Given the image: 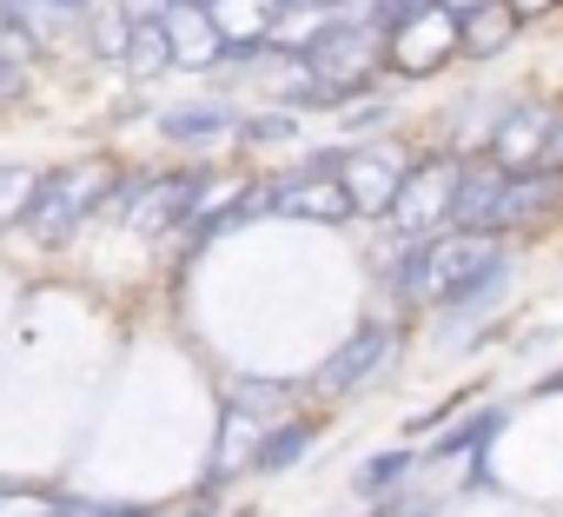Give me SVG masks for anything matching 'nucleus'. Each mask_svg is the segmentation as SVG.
Listing matches in <instances>:
<instances>
[{
    "instance_id": "obj_1",
    "label": "nucleus",
    "mask_w": 563,
    "mask_h": 517,
    "mask_svg": "<svg viewBox=\"0 0 563 517\" xmlns=\"http://www.w3.org/2000/svg\"><path fill=\"white\" fill-rule=\"evenodd\" d=\"M113 186V166L107 160H87V166H60V173H47V179H34V199H27V232L34 239H47V245H60L93 206H100V193Z\"/></svg>"
},
{
    "instance_id": "obj_2",
    "label": "nucleus",
    "mask_w": 563,
    "mask_h": 517,
    "mask_svg": "<svg viewBox=\"0 0 563 517\" xmlns=\"http://www.w3.org/2000/svg\"><path fill=\"white\" fill-rule=\"evenodd\" d=\"M451 186H457V160L431 153V160H418V166L398 173V193H391L385 219H391L398 232H438L444 212H451Z\"/></svg>"
},
{
    "instance_id": "obj_3",
    "label": "nucleus",
    "mask_w": 563,
    "mask_h": 517,
    "mask_svg": "<svg viewBox=\"0 0 563 517\" xmlns=\"http://www.w3.org/2000/svg\"><path fill=\"white\" fill-rule=\"evenodd\" d=\"M206 193H212L206 173H173V179H146V193L120 186V212H126L133 232L153 239V232H173L179 219H192V212L206 206Z\"/></svg>"
},
{
    "instance_id": "obj_4",
    "label": "nucleus",
    "mask_w": 563,
    "mask_h": 517,
    "mask_svg": "<svg viewBox=\"0 0 563 517\" xmlns=\"http://www.w3.org/2000/svg\"><path fill=\"white\" fill-rule=\"evenodd\" d=\"M258 193H265V212H286V219H319V226H345L352 219V199H345L339 173H325V166H306L292 179H272Z\"/></svg>"
},
{
    "instance_id": "obj_5",
    "label": "nucleus",
    "mask_w": 563,
    "mask_h": 517,
    "mask_svg": "<svg viewBox=\"0 0 563 517\" xmlns=\"http://www.w3.org/2000/svg\"><path fill=\"white\" fill-rule=\"evenodd\" d=\"M391 345H398V332L385 326V319H372V326H358L319 372H312V385L325 392V398H339V392H358L365 378H378L385 365H391Z\"/></svg>"
},
{
    "instance_id": "obj_6",
    "label": "nucleus",
    "mask_w": 563,
    "mask_h": 517,
    "mask_svg": "<svg viewBox=\"0 0 563 517\" xmlns=\"http://www.w3.org/2000/svg\"><path fill=\"white\" fill-rule=\"evenodd\" d=\"M391 61L405 67V74H424V67H444L451 54H457V14L444 8V0H431V8H418L411 21H398L391 34Z\"/></svg>"
},
{
    "instance_id": "obj_7",
    "label": "nucleus",
    "mask_w": 563,
    "mask_h": 517,
    "mask_svg": "<svg viewBox=\"0 0 563 517\" xmlns=\"http://www.w3.org/2000/svg\"><path fill=\"white\" fill-rule=\"evenodd\" d=\"M159 21H166V47L179 67H219V21L192 0H159Z\"/></svg>"
},
{
    "instance_id": "obj_8",
    "label": "nucleus",
    "mask_w": 563,
    "mask_h": 517,
    "mask_svg": "<svg viewBox=\"0 0 563 517\" xmlns=\"http://www.w3.org/2000/svg\"><path fill=\"white\" fill-rule=\"evenodd\" d=\"M543 140H550V107H510L497 127H490V166H537L543 160Z\"/></svg>"
},
{
    "instance_id": "obj_9",
    "label": "nucleus",
    "mask_w": 563,
    "mask_h": 517,
    "mask_svg": "<svg viewBox=\"0 0 563 517\" xmlns=\"http://www.w3.org/2000/svg\"><path fill=\"white\" fill-rule=\"evenodd\" d=\"M398 160H385V153H358V146H345V160H339V186H345V199H352V212H385L391 206V193H398Z\"/></svg>"
},
{
    "instance_id": "obj_10",
    "label": "nucleus",
    "mask_w": 563,
    "mask_h": 517,
    "mask_svg": "<svg viewBox=\"0 0 563 517\" xmlns=\"http://www.w3.org/2000/svg\"><path fill=\"white\" fill-rule=\"evenodd\" d=\"M517 8L510 0H477V8H457V54H477V61H490V54H504L510 41H517Z\"/></svg>"
},
{
    "instance_id": "obj_11",
    "label": "nucleus",
    "mask_w": 563,
    "mask_h": 517,
    "mask_svg": "<svg viewBox=\"0 0 563 517\" xmlns=\"http://www.w3.org/2000/svg\"><path fill=\"white\" fill-rule=\"evenodd\" d=\"M504 431V411H484V418H464V425H451L431 451H418V464H451V458H471V484H484V451H490V438Z\"/></svg>"
},
{
    "instance_id": "obj_12",
    "label": "nucleus",
    "mask_w": 563,
    "mask_h": 517,
    "mask_svg": "<svg viewBox=\"0 0 563 517\" xmlns=\"http://www.w3.org/2000/svg\"><path fill=\"white\" fill-rule=\"evenodd\" d=\"M120 61H126L140 80H153V74L173 67V47H166V21H159V8L126 21V47H120Z\"/></svg>"
},
{
    "instance_id": "obj_13",
    "label": "nucleus",
    "mask_w": 563,
    "mask_h": 517,
    "mask_svg": "<svg viewBox=\"0 0 563 517\" xmlns=\"http://www.w3.org/2000/svg\"><path fill=\"white\" fill-rule=\"evenodd\" d=\"M319 438V425L312 418H292V425H272V431H258V444H252V471H292L299 458H306V444Z\"/></svg>"
},
{
    "instance_id": "obj_14",
    "label": "nucleus",
    "mask_w": 563,
    "mask_h": 517,
    "mask_svg": "<svg viewBox=\"0 0 563 517\" xmlns=\"http://www.w3.org/2000/svg\"><path fill=\"white\" fill-rule=\"evenodd\" d=\"M232 127H239L232 107H173V113H159V133L166 140H186V146H206V140H219Z\"/></svg>"
},
{
    "instance_id": "obj_15",
    "label": "nucleus",
    "mask_w": 563,
    "mask_h": 517,
    "mask_svg": "<svg viewBox=\"0 0 563 517\" xmlns=\"http://www.w3.org/2000/svg\"><path fill=\"white\" fill-rule=\"evenodd\" d=\"M424 258H431V232H411L391 258V293L398 306H424Z\"/></svg>"
},
{
    "instance_id": "obj_16",
    "label": "nucleus",
    "mask_w": 563,
    "mask_h": 517,
    "mask_svg": "<svg viewBox=\"0 0 563 517\" xmlns=\"http://www.w3.org/2000/svg\"><path fill=\"white\" fill-rule=\"evenodd\" d=\"M411 471H418V451H378V458H365V464H358L352 491H358V497H385V491H398Z\"/></svg>"
},
{
    "instance_id": "obj_17",
    "label": "nucleus",
    "mask_w": 563,
    "mask_h": 517,
    "mask_svg": "<svg viewBox=\"0 0 563 517\" xmlns=\"http://www.w3.org/2000/svg\"><path fill=\"white\" fill-rule=\"evenodd\" d=\"M232 405L245 418H278V411L292 405V385H278V378H239L232 385Z\"/></svg>"
},
{
    "instance_id": "obj_18",
    "label": "nucleus",
    "mask_w": 563,
    "mask_h": 517,
    "mask_svg": "<svg viewBox=\"0 0 563 517\" xmlns=\"http://www.w3.org/2000/svg\"><path fill=\"white\" fill-rule=\"evenodd\" d=\"M34 199V173L27 166H0V226H14Z\"/></svg>"
},
{
    "instance_id": "obj_19",
    "label": "nucleus",
    "mask_w": 563,
    "mask_h": 517,
    "mask_svg": "<svg viewBox=\"0 0 563 517\" xmlns=\"http://www.w3.org/2000/svg\"><path fill=\"white\" fill-rule=\"evenodd\" d=\"M239 133H245L252 146H278V140L299 133V120H292V107H286V113H252V120H239Z\"/></svg>"
},
{
    "instance_id": "obj_20",
    "label": "nucleus",
    "mask_w": 563,
    "mask_h": 517,
    "mask_svg": "<svg viewBox=\"0 0 563 517\" xmlns=\"http://www.w3.org/2000/svg\"><path fill=\"white\" fill-rule=\"evenodd\" d=\"M418 8H431V0H372V8H365V28H372V34H391V28L411 21Z\"/></svg>"
},
{
    "instance_id": "obj_21",
    "label": "nucleus",
    "mask_w": 563,
    "mask_h": 517,
    "mask_svg": "<svg viewBox=\"0 0 563 517\" xmlns=\"http://www.w3.org/2000/svg\"><path fill=\"white\" fill-rule=\"evenodd\" d=\"M34 41H41L34 28H21L8 8H0V61H14V54H34Z\"/></svg>"
},
{
    "instance_id": "obj_22",
    "label": "nucleus",
    "mask_w": 563,
    "mask_h": 517,
    "mask_svg": "<svg viewBox=\"0 0 563 517\" xmlns=\"http://www.w3.org/2000/svg\"><path fill=\"white\" fill-rule=\"evenodd\" d=\"M126 21H133V14H100V28H93V54L120 61V47H126Z\"/></svg>"
},
{
    "instance_id": "obj_23",
    "label": "nucleus",
    "mask_w": 563,
    "mask_h": 517,
    "mask_svg": "<svg viewBox=\"0 0 563 517\" xmlns=\"http://www.w3.org/2000/svg\"><path fill=\"white\" fill-rule=\"evenodd\" d=\"M0 517H47L41 497H14V491H0Z\"/></svg>"
},
{
    "instance_id": "obj_24",
    "label": "nucleus",
    "mask_w": 563,
    "mask_h": 517,
    "mask_svg": "<svg viewBox=\"0 0 563 517\" xmlns=\"http://www.w3.org/2000/svg\"><path fill=\"white\" fill-rule=\"evenodd\" d=\"M543 160L563 166V107H550V140H543Z\"/></svg>"
},
{
    "instance_id": "obj_25",
    "label": "nucleus",
    "mask_w": 563,
    "mask_h": 517,
    "mask_svg": "<svg viewBox=\"0 0 563 517\" xmlns=\"http://www.w3.org/2000/svg\"><path fill=\"white\" fill-rule=\"evenodd\" d=\"M14 94V61H0V100Z\"/></svg>"
}]
</instances>
